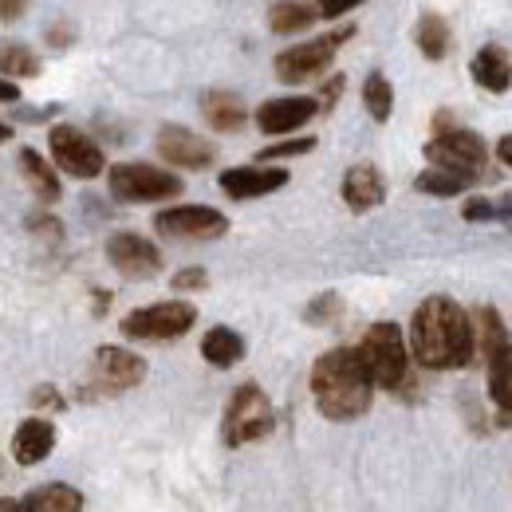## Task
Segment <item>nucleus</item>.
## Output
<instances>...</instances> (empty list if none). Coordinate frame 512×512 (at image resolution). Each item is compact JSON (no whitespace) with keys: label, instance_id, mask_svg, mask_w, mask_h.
<instances>
[{"label":"nucleus","instance_id":"473e14b6","mask_svg":"<svg viewBox=\"0 0 512 512\" xmlns=\"http://www.w3.org/2000/svg\"><path fill=\"white\" fill-rule=\"evenodd\" d=\"M359 4H367V0H320V12L323 20H335V16H343V12H351V8H359Z\"/></svg>","mask_w":512,"mask_h":512},{"label":"nucleus","instance_id":"f3484780","mask_svg":"<svg viewBox=\"0 0 512 512\" xmlns=\"http://www.w3.org/2000/svg\"><path fill=\"white\" fill-rule=\"evenodd\" d=\"M56 449V426L48 418H24L12 434V457L20 465H40Z\"/></svg>","mask_w":512,"mask_h":512},{"label":"nucleus","instance_id":"393cba45","mask_svg":"<svg viewBox=\"0 0 512 512\" xmlns=\"http://www.w3.org/2000/svg\"><path fill=\"white\" fill-rule=\"evenodd\" d=\"M316 16H320V12L308 8V4H300V0H280V4L268 12V28H272L276 36H296V32H308Z\"/></svg>","mask_w":512,"mask_h":512},{"label":"nucleus","instance_id":"39448f33","mask_svg":"<svg viewBox=\"0 0 512 512\" xmlns=\"http://www.w3.org/2000/svg\"><path fill=\"white\" fill-rule=\"evenodd\" d=\"M355 351H359L363 367L371 371L375 386L398 394L402 386L410 383V347H406L398 323L383 320V323H375V327H367V335H363V343H359Z\"/></svg>","mask_w":512,"mask_h":512},{"label":"nucleus","instance_id":"4468645a","mask_svg":"<svg viewBox=\"0 0 512 512\" xmlns=\"http://www.w3.org/2000/svg\"><path fill=\"white\" fill-rule=\"evenodd\" d=\"M158 154L170 166H178V170H205V166H213L217 146L205 142V138H197L186 127H162L158 130Z\"/></svg>","mask_w":512,"mask_h":512},{"label":"nucleus","instance_id":"e433bc0d","mask_svg":"<svg viewBox=\"0 0 512 512\" xmlns=\"http://www.w3.org/2000/svg\"><path fill=\"white\" fill-rule=\"evenodd\" d=\"M20 99V87L12 79H0V103H16Z\"/></svg>","mask_w":512,"mask_h":512},{"label":"nucleus","instance_id":"c85d7f7f","mask_svg":"<svg viewBox=\"0 0 512 512\" xmlns=\"http://www.w3.org/2000/svg\"><path fill=\"white\" fill-rule=\"evenodd\" d=\"M363 103H367V111H371L375 123H386V119H390V111H394V87H390V79H386L383 71H371V75H367V83H363Z\"/></svg>","mask_w":512,"mask_h":512},{"label":"nucleus","instance_id":"f03ea898","mask_svg":"<svg viewBox=\"0 0 512 512\" xmlns=\"http://www.w3.org/2000/svg\"><path fill=\"white\" fill-rule=\"evenodd\" d=\"M312 394L323 418L331 422H355L371 410L375 398V379L363 367L355 347H335L316 359L312 367Z\"/></svg>","mask_w":512,"mask_h":512},{"label":"nucleus","instance_id":"6ab92c4d","mask_svg":"<svg viewBox=\"0 0 512 512\" xmlns=\"http://www.w3.org/2000/svg\"><path fill=\"white\" fill-rule=\"evenodd\" d=\"M469 75L477 79V87H485V91H493V95H505L512 87V60L509 52L501 48V44H485L477 56H473V64H469Z\"/></svg>","mask_w":512,"mask_h":512},{"label":"nucleus","instance_id":"c9c22d12","mask_svg":"<svg viewBox=\"0 0 512 512\" xmlns=\"http://www.w3.org/2000/svg\"><path fill=\"white\" fill-rule=\"evenodd\" d=\"M32 402H36V406H60V394H56L52 386H40V390L32 394Z\"/></svg>","mask_w":512,"mask_h":512},{"label":"nucleus","instance_id":"dca6fc26","mask_svg":"<svg viewBox=\"0 0 512 512\" xmlns=\"http://www.w3.org/2000/svg\"><path fill=\"white\" fill-rule=\"evenodd\" d=\"M284 186H288V170H276V166H237V170L221 174V190L233 201H253V197L276 193Z\"/></svg>","mask_w":512,"mask_h":512},{"label":"nucleus","instance_id":"7c9ffc66","mask_svg":"<svg viewBox=\"0 0 512 512\" xmlns=\"http://www.w3.org/2000/svg\"><path fill=\"white\" fill-rule=\"evenodd\" d=\"M339 308H343V304H339V296H335V292H327V296H320V300H316V304L304 312V320H308V323H327V320H335V316H339Z\"/></svg>","mask_w":512,"mask_h":512},{"label":"nucleus","instance_id":"9b49d317","mask_svg":"<svg viewBox=\"0 0 512 512\" xmlns=\"http://www.w3.org/2000/svg\"><path fill=\"white\" fill-rule=\"evenodd\" d=\"M146 379V363L127 351V347H99L95 351V367H91V383L87 398H103V394H123L130 386Z\"/></svg>","mask_w":512,"mask_h":512},{"label":"nucleus","instance_id":"f8f14e48","mask_svg":"<svg viewBox=\"0 0 512 512\" xmlns=\"http://www.w3.org/2000/svg\"><path fill=\"white\" fill-rule=\"evenodd\" d=\"M154 229L174 241H213V237L229 233V221H225V213H217L209 205H174L154 217Z\"/></svg>","mask_w":512,"mask_h":512},{"label":"nucleus","instance_id":"f704fd0d","mask_svg":"<svg viewBox=\"0 0 512 512\" xmlns=\"http://www.w3.org/2000/svg\"><path fill=\"white\" fill-rule=\"evenodd\" d=\"M28 12V0H0V20H20Z\"/></svg>","mask_w":512,"mask_h":512},{"label":"nucleus","instance_id":"0eeeda50","mask_svg":"<svg viewBox=\"0 0 512 512\" xmlns=\"http://www.w3.org/2000/svg\"><path fill=\"white\" fill-rule=\"evenodd\" d=\"M107 186L119 201H170L182 193V178L170 174V170H158V166H146V162H123L107 174Z\"/></svg>","mask_w":512,"mask_h":512},{"label":"nucleus","instance_id":"412c9836","mask_svg":"<svg viewBox=\"0 0 512 512\" xmlns=\"http://www.w3.org/2000/svg\"><path fill=\"white\" fill-rule=\"evenodd\" d=\"M20 512H83V493L64 481H52V485L32 489Z\"/></svg>","mask_w":512,"mask_h":512},{"label":"nucleus","instance_id":"ddd939ff","mask_svg":"<svg viewBox=\"0 0 512 512\" xmlns=\"http://www.w3.org/2000/svg\"><path fill=\"white\" fill-rule=\"evenodd\" d=\"M107 260L115 264V272H123L127 280H150L154 272H162V253L154 241L138 237V233H115L107 241Z\"/></svg>","mask_w":512,"mask_h":512},{"label":"nucleus","instance_id":"cd10ccee","mask_svg":"<svg viewBox=\"0 0 512 512\" xmlns=\"http://www.w3.org/2000/svg\"><path fill=\"white\" fill-rule=\"evenodd\" d=\"M461 217L473 221V225H481V221H497V225L512 229V197H501V201H493V197H473V201L461 205Z\"/></svg>","mask_w":512,"mask_h":512},{"label":"nucleus","instance_id":"b1692460","mask_svg":"<svg viewBox=\"0 0 512 512\" xmlns=\"http://www.w3.org/2000/svg\"><path fill=\"white\" fill-rule=\"evenodd\" d=\"M414 40H418V52H422L426 60H446L449 44H453L446 16H438V12H426V16L418 20V28H414Z\"/></svg>","mask_w":512,"mask_h":512},{"label":"nucleus","instance_id":"a19ab883","mask_svg":"<svg viewBox=\"0 0 512 512\" xmlns=\"http://www.w3.org/2000/svg\"><path fill=\"white\" fill-rule=\"evenodd\" d=\"M8 138H12V127H8V123H0V142H8Z\"/></svg>","mask_w":512,"mask_h":512},{"label":"nucleus","instance_id":"ea45409f","mask_svg":"<svg viewBox=\"0 0 512 512\" xmlns=\"http://www.w3.org/2000/svg\"><path fill=\"white\" fill-rule=\"evenodd\" d=\"M0 512H20V505H16V501H8V497H0Z\"/></svg>","mask_w":512,"mask_h":512},{"label":"nucleus","instance_id":"58836bf2","mask_svg":"<svg viewBox=\"0 0 512 512\" xmlns=\"http://www.w3.org/2000/svg\"><path fill=\"white\" fill-rule=\"evenodd\" d=\"M48 40H56V44H60V48H64L67 40H71V32H67L64 24H56V28H52V32H48Z\"/></svg>","mask_w":512,"mask_h":512},{"label":"nucleus","instance_id":"a211bd4d","mask_svg":"<svg viewBox=\"0 0 512 512\" xmlns=\"http://www.w3.org/2000/svg\"><path fill=\"white\" fill-rule=\"evenodd\" d=\"M383 197H386V182L371 162H359V166L347 170V178H343V201L355 213H367V209L383 205Z\"/></svg>","mask_w":512,"mask_h":512},{"label":"nucleus","instance_id":"bb28decb","mask_svg":"<svg viewBox=\"0 0 512 512\" xmlns=\"http://www.w3.org/2000/svg\"><path fill=\"white\" fill-rule=\"evenodd\" d=\"M0 75H12V79H32V75H40V56H36L28 44L0 40Z\"/></svg>","mask_w":512,"mask_h":512},{"label":"nucleus","instance_id":"4be33fe9","mask_svg":"<svg viewBox=\"0 0 512 512\" xmlns=\"http://www.w3.org/2000/svg\"><path fill=\"white\" fill-rule=\"evenodd\" d=\"M201 355H205V363L209 367H233V363H241V355H245V339L233 331V327H209L205 331V339H201Z\"/></svg>","mask_w":512,"mask_h":512},{"label":"nucleus","instance_id":"2f4dec72","mask_svg":"<svg viewBox=\"0 0 512 512\" xmlns=\"http://www.w3.org/2000/svg\"><path fill=\"white\" fill-rule=\"evenodd\" d=\"M205 284H209L205 268H186V272L174 276V288H178V292H193V288H205Z\"/></svg>","mask_w":512,"mask_h":512},{"label":"nucleus","instance_id":"72a5a7b5","mask_svg":"<svg viewBox=\"0 0 512 512\" xmlns=\"http://www.w3.org/2000/svg\"><path fill=\"white\" fill-rule=\"evenodd\" d=\"M343 95V75H335V79H327L320 91V111L323 107H335V99Z\"/></svg>","mask_w":512,"mask_h":512},{"label":"nucleus","instance_id":"1a4fd4ad","mask_svg":"<svg viewBox=\"0 0 512 512\" xmlns=\"http://www.w3.org/2000/svg\"><path fill=\"white\" fill-rule=\"evenodd\" d=\"M48 146H52V158H56V166L71 174V178H83V182H91V178H99L103 170H107V158H103V150H99V142L95 138H87L79 127H52L48 134Z\"/></svg>","mask_w":512,"mask_h":512},{"label":"nucleus","instance_id":"9d476101","mask_svg":"<svg viewBox=\"0 0 512 512\" xmlns=\"http://www.w3.org/2000/svg\"><path fill=\"white\" fill-rule=\"evenodd\" d=\"M351 36H355V28L347 24V28L327 32L320 40H308V44H296V48L280 52V56H276V79H284V83H304V79L327 71V64H331L335 52H339V44L351 40Z\"/></svg>","mask_w":512,"mask_h":512},{"label":"nucleus","instance_id":"423d86ee","mask_svg":"<svg viewBox=\"0 0 512 512\" xmlns=\"http://www.w3.org/2000/svg\"><path fill=\"white\" fill-rule=\"evenodd\" d=\"M276 426V414H272V402L264 398V390L256 383H245L233 390L229 398V410H225V446H249L268 438Z\"/></svg>","mask_w":512,"mask_h":512},{"label":"nucleus","instance_id":"6e6552de","mask_svg":"<svg viewBox=\"0 0 512 512\" xmlns=\"http://www.w3.org/2000/svg\"><path fill=\"white\" fill-rule=\"evenodd\" d=\"M197 323V308L186 300H166V304H150V308H138L123 320V335L127 339H150V343H162V339H182Z\"/></svg>","mask_w":512,"mask_h":512},{"label":"nucleus","instance_id":"2eb2a0df","mask_svg":"<svg viewBox=\"0 0 512 512\" xmlns=\"http://www.w3.org/2000/svg\"><path fill=\"white\" fill-rule=\"evenodd\" d=\"M320 115V99L312 95H284V99H268L256 111V127L264 134H292L304 123H312Z\"/></svg>","mask_w":512,"mask_h":512},{"label":"nucleus","instance_id":"a878e982","mask_svg":"<svg viewBox=\"0 0 512 512\" xmlns=\"http://www.w3.org/2000/svg\"><path fill=\"white\" fill-rule=\"evenodd\" d=\"M481 178H469V174H453V170H426V174H418L414 178V190L418 193H434V197H457V193H465L469 186H477Z\"/></svg>","mask_w":512,"mask_h":512},{"label":"nucleus","instance_id":"f257e3e1","mask_svg":"<svg viewBox=\"0 0 512 512\" xmlns=\"http://www.w3.org/2000/svg\"><path fill=\"white\" fill-rule=\"evenodd\" d=\"M473 347H477V327L461 312V304H453L449 296H430L418 304L410 320V351L418 367L426 371L469 367Z\"/></svg>","mask_w":512,"mask_h":512},{"label":"nucleus","instance_id":"7ed1b4c3","mask_svg":"<svg viewBox=\"0 0 512 512\" xmlns=\"http://www.w3.org/2000/svg\"><path fill=\"white\" fill-rule=\"evenodd\" d=\"M477 339L489 363V398L497 406V422L512 426V339L497 308L477 312Z\"/></svg>","mask_w":512,"mask_h":512},{"label":"nucleus","instance_id":"5701e85b","mask_svg":"<svg viewBox=\"0 0 512 512\" xmlns=\"http://www.w3.org/2000/svg\"><path fill=\"white\" fill-rule=\"evenodd\" d=\"M20 170H24V178H28V186L32 193L44 201V205H56L60 201V178H56V170L44 162V154H36V150H20Z\"/></svg>","mask_w":512,"mask_h":512},{"label":"nucleus","instance_id":"20e7f679","mask_svg":"<svg viewBox=\"0 0 512 512\" xmlns=\"http://www.w3.org/2000/svg\"><path fill=\"white\" fill-rule=\"evenodd\" d=\"M426 158H430V166H438V170L481 178L485 166H489V146H485L481 134L457 127L446 111H442V115L434 119V138L426 142Z\"/></svg>","mask_w":512,"mask_h":512},{"label":"nucleus","instance_id":"aec40b11","mask_svg":"<svg viewBox=\"0 0 512 512\" xmlns=\"http://www.w3.org/2000/svg\"><path fill=\"white\" fill-rule=\"evenodd\" d=\"M201 115H205L209 127L221 130V134L241 130L245 127V119H249L245 103H241L233 91H205V95H201Z\"/></svg>","mask_w":512,"mask_h":512},{"label":"nucleus","instance_id":"c756f323","mask_svg":"<svg viewBox=\"0 0 512 512\" xmlns=\"http://www.w3.org/2000/svg\"><path fill=\"white\" fill-rule=\"evenodd\" d=\"M308 150H316V138H288V142L264 146V150H260V162H276V158H296V154H308Z\"/></svg>","mask_w":512,"mask_h":512},{"label":"nucleus","instance_id":"4c0bfd02","mask_svg":"<svg viewBox=\"0 0 512 512\" xmlns=\"http://www.w3.org/2000/svg\"><path fill=\"white\" fill-rule=\"evenodd\" d=\"M497 158H501V162L512 170V134H505V138L497 142Z\"/></svg>","mask_w":512,"mask_h":512}]
</instances>
